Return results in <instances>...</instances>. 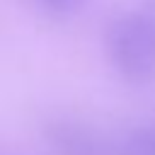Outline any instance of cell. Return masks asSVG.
I'll use <instances>...</instances> for the list:
<instances>
[{
	"instance_id": "cell-1",
	"label": "cell",
	"mask_w": 155,
	"mask_h": 155,
	"mask_svg": "<svg viewBox=\"0 0 155 155\" xmlns=\"http://www.w3.org/2000/svg\"><path fill=\"white\" fill-rule=\"evenodd\" d=\"M114 73L131 85L155 82V12L131 10L114 17L104 34Z\"/></svg>"
},
{
	"instance_id": "cell-2",
	"label": "cell",
	"mask_w": 155,
	"mask_h": 155,
	"mask_svg": "<svg viewBox=\"0 0 155 155\" xmlns=\"http://www.w3.org/2000/svg\"><path fill=\"white\" fill-rule=\"evenodd\" d=\"M41 138L53 155H124L119 138L78 116H51L41 126Z\"/></svg>"
},
{
	"instance_id": "cell-3",
	"label": "cell",
	"mask_w": 155,
	"mask_h": 155,
	"mask_svg": "<svg viewBox=\"0 0 155 155\" xmlns=\"http://www.w3.org/2000/svg\"><path fill=\"white\" fill-rule=\"evenodd\" d=\"M119 143L124 155H155V121L133 126L119 138Z\"/></svg>"
},
{
	"instance_id": "cell-4",
	"label": "cell",
	"mask_w": 155,
	"mask_h": 155,
	"mask_svg": "<svg viewBox=\"0 0 155 155\" xmlns=\"http://www.w3.org/2000/svg\"><path fill=\"white\" fill-rule=\"evenodd\" d=\"M44 15L48 17H56V19H65V17H73L78 15L87 0H31Z\"/></svg>"
},
{
	"instance_id": "cell-5",
	"label": "cell",
	"mask_w": 155,
	"mask_h": 155,
	"mask_svg": "<svg viewBox=\"0 0 155 155\" xmlns=\"http://www.w3.org/2000/svg\"><path fill=\"white\" fill-rule=\"evenodd\" d=\"M145 2H148V10H153V12H155V0H145Z\"/></svg>"
}]
</instances>
